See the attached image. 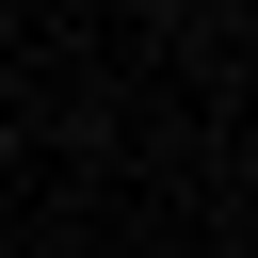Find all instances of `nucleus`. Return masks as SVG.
Masks as SVG:
<instances>
[]
</instances>
